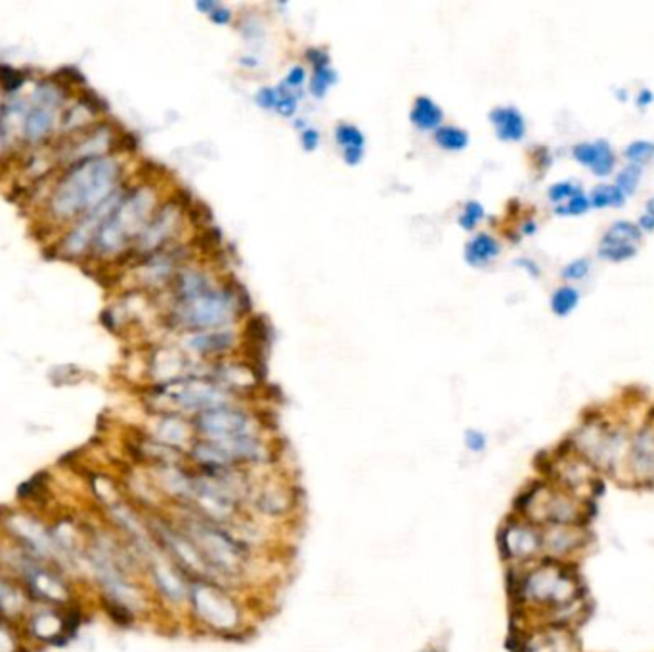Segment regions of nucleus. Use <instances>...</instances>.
Masks as SVG:
<instances>
[{"label": "nucleus", "mask_w": 654, "mask_h": 652, "mask_svg": "<svg viewBox=\"0 0 654 652\" xmlns=\"http://www.w3.org/2000/svg\"><path fill=\"white\" fill-rule=\"evenodd\" d=\"M572 157L584 167H588L595 176H609L614 172L616 167V156L614 149L607 140L581 142L572 148Z\"/></svg>", "instance_id": "2eb2a0df"}, {"label": "nucleus", "mask_w": 654, "mask_h": 652, "mask_svg": "<svg viewBox=\"0 0 654 652\" xmlns=\"http://www.w3.org/2000/svg\"><path fill=\"white\" fill-rule=\"evenodd\" d=\"M580 190L581 185L574 184L570 180H565V182H557V184L551 185L549 190H547V197H549V201L555 207H558V205L566 203L570 197H574Z\"/></svg>", "instance_id": "c85d7f7f"}, {"label": "nucleus", "mask_w": 654, "mask_h": 652, "mask_svg": "<svg viewBox=\"0 0 654 652\" xmlns=\"http://www.w3.org/2000/svg\"><path fill=\"white\" fill-rule=\"evenodd\" d=\"M105 608H107V612L112 616L113 620L121 626H130L134 622V614L130 608H127L125 605H121V602H113V600H105Z\"/></svg>", "instance_id": "473e14b6"}, {"label": "nucleus", "mask_w": 654, "mask_h": 652, "mask_svg": "<svg viewBox=\"0 0 654 652\" xmlns=\"http://www.w3.org/2000/svg\"><path fill=\"white\" fill-rule=\"evenodd\" d=\"M568 444L578 457L593 469L610 471L622 455L624 438L618 430L610 429L604 421L593 419L584 423L578 432L568 440Z\"/></svg>", "instance_id": "6e6552de"}, {"label": "nucleus", "mask_w": 654, "mask_h": 652, "mask_svg": "<svg viewBox=\"0 0 654 652\" xmlns=\"http://www.w3.org/2000/svg\"><path fill=\"white\" fill-rule=\"evenodd\" d=\"M305 58H306V61L312 66V69H316V67L329 66V54H327L324 48H318V46H310V48H306Z\"/></svg>", "instance_id": "c9c22d12"}, {"label": "nucleus", "mask_w": 654, "mask_h": 652, "mask_svg": "<svg viewBox=\"0 0 654 652\" xmlns=\"http://www.w3.org/2000/svg\"><path fill=\"white\" fill-rule=\"evenodd\" d=\"M409 121L421 132H434L444 123V112L432 98L417 96L409 112Z\"/></svg>", "instance_id": "6ab92c4d"}, {"label": "nucleus", "mask_w": 654, "mask_h": 652, "mask_svg": "<svg viewBox=\"0 0 654 652\" xmlns=\"http://www.w3.org/2000/svg\"><path fill=\"white\" fill-rule=\"evenodd\" d=\"M188 607L201 630L215 635H238L245 628L243 607L228 586L211 579L190 582Z\"/></svg>", "instance_id": "39448f33"}, {"label": "nucleus", "mask_w": 654, "mask_h": 652, "mask_svg": "<svg viewBox=\"0 0 654 652\" xmlns=\"http://www.w3.org/2000/svg\"><path fill=\"white\" fill-rule=\"evenodd\" d=\"M423 652H434V651H423Z\"/></svg>", "instance_id": "a18cd8bd"}, {"label": "nucleus", "mask_w": 654, "mask_h": 652, "mask_svg": "<svg viewBox=\"0 0 654 652\" xmlns=\"http://www.w3.org/2000/svg\"><path fill=\"white\" fill-rule=\"evenodd\" d=\"M195 438L208 442H230L238 438L259 434L261 423L249 409L241 408L236 402L208 409L192 419Z\"/></svg>", "instance_id": "0eeeda50"}, {"label": "nucleus", "mask_w": 654, "mask_h": 652, "mask_svg": "<svg viewBox=\"0 0 654 652\" xmlns=\"http://www.w3.org/2000/svg\"><path fill=\"white\" fill-rule=\"evenodd\" d=\"M157 207L159 197L153 185L138 184L130 190H121L98 228L90 252L98 259H115L132 251L134 241L146 228Z\"/></svg>", "instance_id": "7ed1b4c3"}, {"label": "nucleus", "mask_w": 654, "mask_h": 652, "mask_svg": "<svg viewBox=\"0 0 654 652\" xmlns=\"http://www.w3.org/2000/svg\"><path fill=\"white\" fill-rule=\"evenodd\" d=\"M630 469L643 484L654 482V425L641 427L630 444Z\"/></svg>", "instance_id": "4468645a"}, {"label": "nucleus", "mask_w": 654, "mask_h": 652, "mask_svg": "<svg viewBox=\"0 0 654 652\" xmlns=\"http://www.w3.org/2000/svg\"><path fill=\"white\" fill-rule=\"evenodd\" d=\"M241 335L236 329H215V331H199L190 333L184 339V347L190 354L201 356L207 360H220L238 349Z\"/></svg>", "instance_id": "f8f14e48"}, {"label": "nucleus", "mask_w": 654, "mask_h": 652, "mask_svg": "<svg viewBox=\"0 0 654 652\" xmlns=\"http://www.w3.org/2000/svg\"><path fill=\"white\" fill-rule=\"evenodd\" d=\"M320 140L321 136L320 132H318V128H314V126L303 128V132H301V146H303L305 151H308V153H310V151H316L318 146H320Z\"/></svg>", "instance_id": "f704fd0d"}, {"label": "nucleus", "mask_w": 654, "mask_h": 652, "mask_svg": "<svg viewBox=\"0 0 654 652\" xmlns=\"http://www.w3.org/2000/svg\"><path fill=\"white\" fill-rule=\"evenodd\" d=\"M335 142L342 151V161L350 167H356L364 159L365 136L364 132L352 123L342 121L335 126Z\"/></svg>", "instance_id": "a211bd4d"}, {"label": "nucleus", "mask_w": 654, "mask_h": 652, "mask_svg": "<svg viewBox=\"0 0 654 652\" xmlns=\"http://www.w3.org/2000/svg\"><path fill=\"white\" fill-rule=\"evenodd\" d=\"M298 96L297 92L285 89L282 84H277V102H275L274 112L282 117H293L297 113Z\"/></svg>", "instance_id": "bb28decb"}, {"label": "nucleus", "mask_w": 654, "mask_h": 652, "mask_svg": "<svg viewBox=\"0 0 654 652\" xmlns=\"http://www.w3.org/2000/svg\"><path fill=\"white\" fill-rule=\"evenodd\" d=\"M616 96H618V100H620V102H625V100H628V90H618Z\"/></svg>", "instance_id": "c03bdc74"}, {"label": "nucleus", "mask_w": 654, "mask_h": 652, "mask_svg": "<svg viewBox=\"0 0 654 652\" xmlns=\"http://www.w3.org/2000/svg\"><path fill=\"white\" fill-rule=\"evenodd\" d=\"M499 252H501V245L496 237L488 232H476L475 236L465 243L463 257L467 260L469 266L484 268L498 259Z\"/></svg>", "instance_id": "f3484780"}, {"label": "nucleus", "mask_w": 654, "mask_h": 652, "mask_svg": "<svg viewBox=\"0 0 654 652\" xmlns=\"http://www.w3.org/2000/svg\"><path fill=\"white\" fill-rule=\"evenodd\" d=\"M488 121L501 142H521L526 136V119L513 105H498L488 113Z\"/></svg>", "instance_id": "dca6fc26"}, {"label": "nucleus", "mask_w": 654, "mask_h": 652, "mask_svg": "<svg viewBox=\"0 0 654 652\" xmlns=\"http://www.w3.org/2000/svg\"><path fill=\"white\" fill-rule=\"evenodd\" d=\"M308 81V73H306L305 66H301V63H295V66H291V69L285 75V79H283L282 86L289 90H298L305 82Z\"/></svg>", "instance_id": "2f4dec72"}, {"label": "nucleus", "mask_w": 654, "mask_h": 652, "mask_svg": "<svg viewBox=\"0 0 654 652\" xmlns=\"http://www.w3.org/2000/svg\"><path fill=\"white\" fill-rule=\"evenodd\" d=\"M535 230H538V224H535L534 220H528V222L522 224V228H521L522 234H526V236H530V234H534Z\"/></svg>", "instance_id": "79ce46f5"}, {"label": "nucleus", "mask_w": 654, "mask_h": 652, "mask_svg": "<svg viewBox=\"0 0 654 652\" xmlns=\"http://www.w3.org/2000/svg\"><path fill=\"white\" fill-rule=\"evenodd\" d=\"M578 303H580V293L572 285L557 287L555 293L551 295V310L558 318H566L570 312L576 310Z\"/></svg>", "instance_id": "4be33fe9"}, {"label": "nucleus", "mask_w": 654, "mask_h": 652, "mask_svg": "<svg viewBox=\"0 0 654 652\" xmlns=\"http://www.w3.org/2000/svg\"><path fill=\"white\" fill-rule=\"evenodd\" d=\"M635 102H637V105H639V107H648V105L654 102L653 90L641 89L639 92H637V98H635Z\"/></svg>", "instance_id": "58836bf2"}, {"label": "nucleus", "mask_w": 654, "mask_h": 652, "mask_svg": "<svg viewBox=\"0 0 654 652\" xmlns=\"http://www.w3.org/2000/svg\"><path fill=\"white\" fill-rule=\"evenodd\" d=\"M624 157L630 161V165L643 167L654 157V144L648 140H635L624 149Z\"/></svg>", "instance_id": "a878e982"}, {"label": "nucleus", "mask_w": 654, "mask_h": 652, "mask_svg": "<svg viewBox=\"0 0 654 652\" xmlns=\"http://www.w3.org/2000/svg\"><path fill=\"white\" fill-rule=\"evenodd\" d=\"M589 199H588V193H584V190L576 193L574 197L563 203V205H558L555 207V213L558 216H580L584 213H588L589 211Z\"/></svg>", "instance_id": "cd10ccee"}, {"label": "nucleus", "mask_w": 654, "mask_h": 652, "mask_svg": "<svg viewBox=\"0 0 654 652\" xmlns=\"http://www.w3.org/2000/svg\"><path fill=\"white\" fill-rule=\"evenodd\" d=\"M641 176H643V167L628 165V167H624V169L616 174L614 185H616L620 192L624 193L625 197H630V195L635 193V190H637Z\"/></svg>", "instance_id": "b1692460"}, {"label": "nucleus", "mask_w": 654, "mask_h": 652, "mask_svg": "<svg viewBox=\"0 0 654 652\" xmlns=\"http://www.w3.org/2000/svg\"><path fill=\"white\" fill-rule=\"evenodd\" d=\"M588 532L584 526H565V524H545L542 528L543 555L551 561H565L574 551L586 545Z\"/></svg>", "instance_id": "ddd939ff"}, {"label": "nucleus", "mask_w": 654, "mask_h": 652, "mask_svg": "<svg viewBox=\"0 0 654 652\" xmlns=\"http://www.w3.org/2000/svg\"><path fill=\"white\" fill-rule=\"evenodd\" d=\"M589 268H591L589 259H576L561 270V278L568 282H580L589 274Z\"/></svg>", "instance_id": "c756f323"}, {"label": "nucleus", "mask_w": 654, "mask_h": 652, "mask_svg": "<svg viewBox=\"0 0 654 652\" xmlns=\"http://www.w3.org/2000/svg\"><path fill=\"white\" fill-rule=\"evenodd\" d=\"M637 226H639L641 232H647V234L654 232V220L648 215H645V213L639 216V220H637Z\"/></svg>", "instance_id": "a19ab883"}, {"label": "nucleus", "mask_w": 654, "mask_h": 652, "mask_svg": "<svg viewBox=\"0 0 654 652\" xmlns=\"http://www.w3.org/2000/svg\"><path fill=\"white\" fill-rule=\"evenodd\" d=\"M208 20H211L213 23H216V25H228V23L234 22V12H231L230 8L224 6L222 2H220L215 12L208 15Z\"/></svg>", "instance_id": "e433bc0d"}, {"label": "nucleus", "mask_w": 654, "mask_h": 652, "mask_svg": "<svg viewBox=\"0 0 654 652\" xmlns=\"http://www.w3.org/2000/svg\"><path fill=\"white\" fill-rule=\"evenodd\" d=\"M251 308L253 303L247 295L245 287H241L234 280H228L224 283H216L215 287L190 301L171 303L167 312V324L172 329L188 333L228 329L241 316L249 314Z\"/></svg>", "instance_id": "20e7f679"}, {"label": "nucleus", "mask_w": 654, "mask_h": 652, "mask_svg": "<svg viewBox=\"0 0 654 652\" xmlns=\"http://www.w3.org/2000/svg\"><path fill=\"white\" fill-rule=\"evenodd\" d=\"M432 138L444 151H463L469 146V132L455 125H442L432 132Z\"/></svg>", "instance_id": "aec40b11"}, {"label": "nucleus", "mask_w": 654, "mask_h": 652, "mask_svg": "<svg viewBox=\"0 0 654 652\" xmlns=\"http://www.w3.org/2000/svg\"><path fill=\"white\" fill-rule=\"evenodd\" d=\"M463 442L471 453H482L488 446V438L484 434L482 430L478 429H467L463 434Z\"/></svg>", "instance_id": "7c9ffc66"}, {"label": "nucleus", "mask_w": 654, "mask_h": 652, "mask_svg": "<svg viewBox=\"0 0 654 652\" xmlns=\"http://www.w3.org/2000/svg\"><path fill=\"white\" fill-rule=\"evenodd\" d=\"M643 243V232L630 220H616L610 224L597 247V255L609 262H624L633 259Z\"/></svg>", "instance_id": "9b49d317"}, {"label": "nucleus", "mask_w": 654, "mask_h": 652, "mask_svg": "<svg viewBox=\"0 0 654 652\" xmlns=\"http://www.w3.org/2000/svg\"><path fill=\"white\" fill-rule=\"evenodd\" d=\"M247 503L253 507L257 517L282 519L295 511L297 497H295V488L287 482L264 478L262 482H253Z\"/></svg>", "instance_id": "9d476101"}, {"label": "nucleus", "mask_w": 654, "mask_h": 652, "mask_svg": "<svg viewBox=\"0 0 654 652\" xmlns=\"http://www.w3.org/2000/svg\"><path fill=\"white\" fill-rule=\"evenodd\" d=\"M218 4H220V2H215V0H199V2L195 4V8L199 10L201 14H205L208 17V15L213 14L216 8H218Z\"/></svg>", "instance_id": "ea45409f"}, {"label": "nucleus", "mask_w": 654, "mask_h": 652, "mask_svg": "<svg viewBox=\"0 0 654 652\" xmlns=\"http://www.w3.org/2000/svg\"><path fill=\"white\" fill-rule=\"evenodd\" d=\"M517 266L524 268V270H526L528 274L532 275V278H540V274H542V270H540V266H538V262H534V260H530V259H517Z\"/></svg>", "instance_id": "4c0bfd02"}, {"label": "nucleus", "mask_w": 654, "mask_h": 652, "mask_svg": "<svg viewBox=\"0 0 654 652\" xmlns=\"http://www.w3.org/2000/svg\"><path fill=\"white\" fill-rule=\"evenodd\" d=\"M645 215H648L654 220V197L647 201V205H645Z\"/></svg>", "instance_id": "37998d69"}, {"label": "nucleus", "mask_w": 654, "mask_h": 652, "mask_svg": "<svg viewBox=\"0 0 654 652\" xmlns=\"http://www.w3.org/2000/svg\"><path fill=\"white\" fill-rule=\"evenodd\" d=\"M484 216H486V211L478 201H467L461 209L459 216H457V224L463 230L473 232L478 224L482 222Z\"/></svg>", "instance_id": "393cba45"}, {"label": "nucleus", "mask_w": 654, "mask_h": 652, "mask_svg": "<svg viewBox=\"0 0 654 652\" xmlns=\"http://www.w3.org/2000/svg\"><path fill=\"white\" fill-rule=\"evenodd\" d=\"M125 165L119 156L75 161L54 182L46 197V216L54 224H75L121 192Z\"/></svg>", "instance_id": "f257e3e1"}, {"label": "nucleus", "mask_w": 654, "mask_h": 652, "mask_svg": "<svg viewBox=\"0 0 654 652\" xmlns=\"http://www.w3.org/2000/svg\"><path fill=\"white\" fill-rule=\"evenodd\" d=\"M589 207L607 209L622 207L625 203V195L614 184H599L588 193Z\"/></svg>", "instance_id": "412c9836"}, {"label": "nucleus", "mask_w": 654, "mask_h": 652, "mask_svg": "<svg viewBox=\"0 0 654 652\" xmlns=\"http://www.w3.org/2000/svg\"><path fill=\"white\" fill-rule=\"evenodd\" d=\"M257 105L261 107V109H266V112H274L275 102H277V86H262L259 92H257Z\"/></svg>", "instance_id": "72a5a7b5"}, {"label": "nucleus", "mask_w": 654, "mask_h": 652, "mask_svg": "<svg viewBox=\"0 0 654 652\" xmlns=\"http://www.w3.org/2000/svg\"><path fill=\"white\" fill-rule=\"evenodd\" d=\"M66 92L56 81H43L27 100L22 136L27 144H40L61 123V105Z\"/></svg>", "instance_id": "423d86ee"}, {"label": "nucleus", "mask_w": 654, "mask_h": 652, "mask_svg": "<svg viewBox=\"0 0 654 652\" xmlns=\"http://www.w3.org/2000/svg\"><path fill=\"white\" fill-rule=\"evenodd\" d=\"M511 574L509 595L519 607L538 608L561 618L580 605V579L561 561L540 559L522 574Z\"/></svg>", "instance_id": "f03ea898"}, {"label": "nucleus", "mask_w": 654, "mask_h": 652, "mask_svg": "<svg viewBox=\"0 0 654 652\" xmlns=\"http://www.w3.org/2000/svg\"><path fill=\"white\" fill-rule=\"evenodd\" d=\"M335 82H337V71L331 69V66L316 67V69H312V77H310V84H308L310 94L314 98H324Z\"/></svg>", "instance_id": "5701e85b"}, {"label": "nucleus", "mask_w": 654, "mask_h": 652, "mask_svg": "<svg viewBox=\"0 0 654 652\" xmlns=\"http://www.w3.org/2000/svg\"><path fill=\"white\" fill-rule=\"evenodd\" d=\"M498 545L501 559L511 566L535 563L543 555L542 528L522 517H513L499 530Z\"/></svg>", "instance_id": "1a4fd4ad"}]
</instances>
